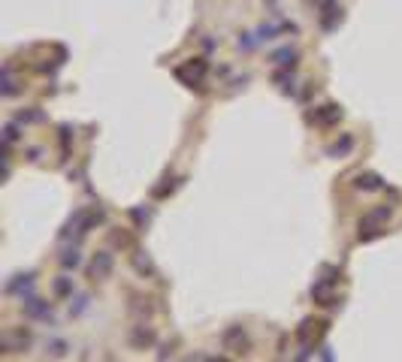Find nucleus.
Returning a JSON list of instances; mask_svg holds the SVG:
<instances>
[{"label": "nucleus", "mask_w": 402, "mask_h": 362, "mask_svg": "<svg viewBox=\"0 0 402 362\" xmlns=\"http://www.w3.org/2000/svg\"><path fill=\"white\" fill-rule=\"evenodd\" d=\"M381 217H387V208L372 211V214H369V221H381ZM378 233H381L378 227H369V233H360V241H366V239H372V236H378Z\"/></svg>", "instance_id": "nucleus-1"}]
</instances>
